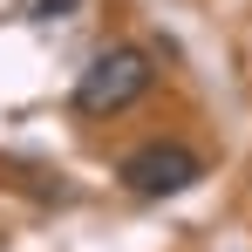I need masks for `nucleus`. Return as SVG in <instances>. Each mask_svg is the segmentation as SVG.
<instances>
[{
	"instance_id": "f257e3e1",
	"label": "nucleus",
	"mask_w": 252,
	"mask_h": 252,
	"mask_svg": "<svg viewBox=\"0 0 252 252\" xmlns=\"http://www.w3.org/2000/svg\"><path fill=\"white\" fill-rule=\"evenodd\" d=\"M150 55L143 48H102L95 62L82 68V82H75V109L82 116H109V109H129L143 89H150Z\"/></svg>"
},
{
	"instance_id": "f03ea898",
	"label": "nucleus",
	"mask_w": 252,
	"mask_h": 252,
	"mask_svg": "<svg viewBox=\"0 0 252 252\" xmlns=\"http://www.w3.org/2000/svg\"><path fill=\"white\" fill-rule=\"evenodd\" d=\"M116 177H123V191H136V198H177V191H191L205 177V157L184 150V143L150 136V143H136L123 164H116Z\"/></svg>"
},
{
	"instance_id": "7ed1b4c3",
	"label": "nucleus",
	"mask_w": 252,
	"mask_h": 252,
	"mask_svg": "<svg viewBox=\"0 0 252 252\" xmlns=\"http://www.w3.org/2000/svg\"><path fill=\"white\" fill-rule=\"evenodd\" d=\"M82 0H34V21H68Z\"/></svg>"
}]
</instances>
